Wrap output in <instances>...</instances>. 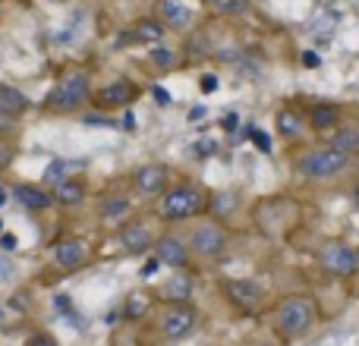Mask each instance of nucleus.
Masks as SVG:
<instances>
[{"label": "nucleus", "mask_w": 359, "mask_h": 346, "mask_svg": "<svg viewBox=\"0 0 359 346\" xmlns=\"http://www.w3.org/2000/svg\"><path fill=\"white\" fill-rule=\"evenodd\" d=\"M205 208H208V195L196 183H177L170 189H164L161 205H158L164 221H189V217L202 214Z\"/></svg>", "instance_id": "obj_1"}, {"label": "nucleus", "mask_w": 359, "mask_h": 346, "mask_svg": "<svg viewBox=\"0 0 359 346\" xmlns=\"http://www.w3.org/2000/svg\"><path fill=\"white\" fill-rule=\"evenodd\" d=\"M347 167H350V155L331 148V145H325V148H309L297 158V173L303 179H334Z\"/></svg>", "instance_id": "obj_2"}, {"label": "nucleus", "mask_w": 359, "mask_h": 346, "mask_svg": "<svg viewBox=\"0 0 359 346\" xmlns=\"http://www.w3.org/2000/svg\"><path fill=\"white\" fill-rule=\"evenodd\" d=\"M88 98H92L88 76L86 73H67L63 79H57V85L48 92L44 104L57 113H73V111H79Z\"/></svg>", "instance_id": "obj_3"}, {"label": "nucleus", "mask_w": 359, "mask_h": 346, "mask_svg": "<svg viewBox=\"0 0 359 346\" xmlns=\"http://www.w3.org/2000/svg\"><path fill=\"white\" fill-rule=\"evenodd\" d=\"M316 324V303L309 296H287L278 305V331L284 337H303Z\"/></svg>", "instance_id": "obj_4"}, {"label": "nucleus", "mask_w": 359, "mask_h": 346, "mask_svg": "<svg viewBox=\"0 0 359 346\" xmlns=\"http://www.w3.org/2000/svg\"><path fill=\"white\" fill-rule=\"evenodd\" d=\"M318 265L325 274H334V277H350L359 271V249H353L350 242L331 240L318 249Z\"/></svg>", "instance_id": "obj_5"}, {"label": "nucleus", "mask_w": 359, "mask_h": 346, "mask_svg": "<svg viewBox=\"0 0 359 346\" xmlns=\"http://www.w3.org/2000/svg\"><path fill=\"white\" fill-rule=\"evenodd\" d=\"M230 249V236L221 223H196L189 233V252L198 258H221Z\"/></svg>", "instance_id": "obj_6"}, {"label": "nucleus", "mask_w": 359, "mask_h": 346, "mask_svg": "<svg viewBox=\"0 0 359 346\" xmlns=\"http://www.w3.org/2000/svg\"><path fill=\"white\" fill-rule=\"evenodd\" d=\"M158 328H161V334L168 337V340H183V337H189L192 328H196V312L186 303H170V305H164V312L158 315Z\"/></svg>", "instance_id": "obj_7"}, {"label": "nucleus", "mask_w": 359, "mask_h": 346, "mask_svg": "<svg viewBox=\"0 0 359 346\" xmlns=\"http://www.w3.org/2000/svg\"><path fill=\"white\" fill-rule=\"evenodd\" d=\"M224 293H227L230 305H236V309H243V312L259 309L262 299H265V286H262L259 280H249V277L227 280V284H224Z\"/></svg>", "instance_id": "obj_8"}, {"label": "nucleus", "mask_w": 359, "mask_h": 346, "mask_svg": "<svg viewBox=\"0 0 359 346\" xmlns=\"http://www.w3.org/2000/svg\"><path fill=\"white\" fill-rule=\"evenodd\" d=\"M117 242L126 249V252L139 255V252H149V249L155 246V236H151V230L145 221H130L126 227H120Z\"/></svg>", "instance_id": "obj_9"}, {"label": "nucleus", "mask_w": 359, "mask_h": 346, "mask_svg": "<svg viewBox=\"0 0 359 346\" xmlns=\"http://www.w3.org/2000/svg\"><path fill=\"white\" fill-rule=\"evenodd\" d=\"M189 246H186L180 236L174 233H164L155 240V258L161 261V265H170V268H183L186 261H189Z\"/></svg>", "instance_id": "obj_10"}, {"label": "nucleus", "mask_w": 359, "mask_h": 346, "mask_svg": "<svg viewBox=\"0 0 359 346\" xmlns=\"http://www.w3.org/2000/svg\"><path fill=\"white\" fill-rule=\"evenodd\" d=\"M133 186L142 195H161L168 189V167H161V164H142V167L133 173Z\"/></svg>", "instance_id": "obj_11"}, {"label": "nucleus", "mask_w": 359, "mask_h": 346, "mask_svg": "<svg viewBox=\"0 0 359 346\" xmlns=\"http://www.w3.org/2000/svg\"><path fill=\"white\" fill-rule=\"evenodd\" d=\"M139 88L133 85V82L120 79V82H111V85H104L98 92V107H104V111H114V107H130L133 101H136Z\"/></svg>", "instance_id": "obj_12"}, {"label": "nucleus", "mask_w": 359, "mask_h": 346, "mask_svg": "<svg viewBox=\"0 0 359 346\" xmlns=\"http://www.w3.org/2000/svg\"><path fill=\"white\" fill-rule=\"evenodd\" d=\"M10 198H16L22 208L29 211H44L54 205V195H50L48 189H41V186H32V183H19L10 189Z\"/></svg>", "instance_id": "obj_13"}, {"label": "nucleus", "mask_w": 359, "mask_h": 346, "mask_svg": "<svg viewBox=\"0 0 359 346\" xmlns=\"http://www.w3.org/2000/svg\"><path fill=\"white\" fill-rule=\"evenodd\" d=\"M86 242L82 240H63L54 246V261L63 268V271H73V268L86 265Z\"/></svg>", "instance_id": "obj_14"}, {"label": "nucleus", "mask_w": 359, "mask_h": 346, "mask_svg": "<svg viewBox=\"0 0 359 346\" xmlns=\"http://www.w3.org/2000/svg\"><path fill=\"white\" fill-rule=\"evenodd\" d=\"M312 130L318 132H328V130H337L341 126V107L337 104H312L309 113H306Z\"/></svg>", "instance_id": "obj_15"}, {"label": "nucleus", "mask_w": 359, "mask_h": 346, "mask_svg": "<svg viewBox=\"0 0 359 346\" xmlns=\"http://www.w3.org/2000/svg\"><path fill=\"white\" fill-rule=\"evenodd\" d=\"M328 145L353 158L359 151V123H341L334 132H331V142Z\"/></svg>", "instance_id": "obj_16"}, {"label": "nucleus", "mask_w": 359, "mask_h": 346, "mask_svg": "<svg viewBox=\"0 0 359 346\" xmlns=\"http://www.w3.org/2000/svg\"><path fill=\"white\" fill-rule=\"evenodd\" d=\"M161 19L174 29H186L192 22V10L183 0H161Z\"/></svg>", "instance_id": "obj_17"}, {"label": "nucleus", "mask_w": 359, "mask_h": 346, "mask_svg": "<svg viewBox=\"0 0 359 346\" xmlns=\"http://www.w3.org/2000/svg\"><path fill=\"white\" fill-rule=\"evenodd\" d=\"M22 111H29V98L13 85H0V113L16 117V113H22Z\"/></svg>", "instance_id": "obj_18"}, {"label": "nucleus", "mask_w": 359, "mask_h": 346, "mask_svg": "<svg viewBox=\"0 0 359 346\" xmlns=\"http://www.w3.org/2000/svg\"><path fill=\"white\" fill-rule=\"evenodd\" d=\"M54 202H60V205H79L82 198H86V186L79 183V179H63V183H57L54 186Z\"/></svg>", "instance_id": "obj_19"}, {"label": "nucleus", "mask_w": 359, "mask_h": 346, "mask_svg": "<svg viewBox=\"0 0 359 346\" xmlns=\"http://www.w3.org/2000/svg\"><path fill=\"white\" fill-rule=\"evenodd\" d=\"M303 130H306V123L297 111H290V107H287V111H278V132L284 139H299Z\"/></svg>", "instance_id": "obj_20"}, {"label": "nucleus", "mask_w": 359, "mask_h": 346, "mask_svg": "<svg viewBox=\"0 0 359 346\" xmlns=\"http://www.w3.org/2000/svg\"><path fill=\"white\" fill-rule=\"evenodd\" d=\"M189 293H192L189 274H174V277L164 284V296H168L170 303H183V299H189Z\"/></svg>", "instance_id": "obj_21"}, {"label": "nucleus", "mask_w": 359, "mask_h": 346, "mask_svg": "<svg viewBox=\"0 0 359 346\" xmlns=\"http://www.w3.org/2000/svg\"><path fill=\"white\" fill-rule=\"evenodd\" d=\"M130 38H136V41H142V44H161V38H164V25L161 22H155V19H142V22L133 29V35Z\"/></svg>", "instance_id": "obj_22"}, {"label": "nucleus", "mask_w": 359, "mask_h": 346, "mask_svg": "<svg viewBox=\"0 0 359 346\" xmlns=\"http://www.w3.org/2000/svg\"><path fill=\"white\" fill-rule=\"evenodd\" d=\"M126 211H130V198L126 195H111L101 205V217H104V221H120Z\"/></svg>", "instance_id": "obj_23"}, {"label": "nucleus", "mask_w": 359, "mask_h": 346, "mask_svg": "<svg viewBox=\"0 0 359 346\" xmlns=\"http://www.w3.org/2000/svg\"><path fill=\"white\" fill-rule=\"evenodd\" d=\"M211 10L224 13V16H243L249 10V0H205Z\"/></svg>", "instance_id": "obj_24"}, {"label": "nucleus", "mask_w": 359, "mask_h": 346, "mask_svg": "<svg viewBox=\"0 0 359 346\" xmlns=\"http://www.w3.org/2000/svg\"><path fill=\"white\" fill-rule=\"evenodd\" d=\"M69 170H73V164H69V161H60V158H57V161H50L48 170H44V183H50V186L63 183V179H69V177H67Z\"/></svg>", "instance_id": "obj_25"}, {"label": "nucleus", "mask_w": 359, "mask_h": 346, "mask_svg": "<svg viewBox=\"0 0 359 346\" xmlns=\"http://www.w3.org/2000/svg\"><path fill=\"white\" fill-rule=\"evenodd\" d=\"M82 126H88V130H114V126H120L117 120H111L107 117V113H86V117H82Z\"/></svg>", "instance_id": "obj_26"}, {"label": "nucleus", "mask_w": 359, "mask_h": 346, "mask_svg": "<svg viewBox=\"0 0 359 346\" xmlns=\"http://www.w3.org/2000/svg\"><path fill=\"white\" fill-rule=\"evenodd\" d=\"M149 57H151V63H155V67H164V69L174 67V60H177L174 50H170V48H161V44H158V48H151Z\"/></svg>", "instance_id": "obj_27"}, {"label": "nucleus", "mask_w": 359, "mask_h": 346, "mask_svg": "<svg viewBox=\"0 0 359 346\" xmlns=\"http://www.w3.org/2000/svg\"><path fill=\"white\" fill-rule=\"evenodd\" d=\"M13 274H16V265H13V258L6 252H0V284H10Z\"/></svg>", "instance_id": "obj_28"}, {"label": "nucleus", "mask_w": 359, "mask_h": 346, "mask_svg": "<svg viewBox=\"0 0 359 346\" xmlns=\"http://www.w3.org/2000/svg\"><path fill=\"white\" fill-rule=\"evenodd\" d=\"M54 309L60 312V315H67L69 321L76 318V309H73V303H69V296H54Z\"/></svg>", "instance_id": "obj_29"}, {"label": "nucleus", "mask_w": 359, "mask_h": 346, "mask_svg": "<svg viewBox=\"0 0 359 346\" xmlns=\"http://www.w3.org/2000/svg\"><path fill=\"white\" fill-rule=\"evenodd\" d=\"M142 309H145L142 296H130V305H126V318H139V315H142Z\"/></svg>", "instance_id": "obj_30"}, {"label": "nucleus", "mask_w": 359, "mask_h": 346, "mask_svg": "<svg viewBox=\"0 0 359 346\" xmlns=\"http://www.w3.org/2000/svg\"><path fill=\"white\" fill-rule=\"evenodd\" d=\"M151 98H155L161 107H170V101H174V98H170V92H168V88H161V85H155V88H151Z\"/></svg>", "instance_id": "obj_31"}, {"label": "nucleus", "mask_w": 359, "mask_h": 346, "mask_svg": "<svg viewBox=\"0 0 359 346\" xmlns=\"http://www.w3.org/2000/svg\"><path fill=\"white\" fill-rule=\"evenodd\" d=\"M25 346H60V343H57L50 334H35V337H29V343Z\"/></svg>", "instance_id": "obj_32"}, {"label": "nucleus", "mask_w": 359, "mask_h": 346, "mask_svg": "<svg viewBox=\"0 0 359 346\" xmlns=\"http://www.w3.org/2000/svg\"><path fill=\"white\" fill-rule=\"evenodd\" d=\"M255 136V145H259L265 155H271V139H268V132H252Z\"/></svg>", "instance_id": "obj_33"}, {"label": "nucleus", "mask_w": 359, "mask_h": 346, "mask_svg": "<svg viewBox=\"0 0 359 346\" xmlns=\"http://www.w3.org/2000/svg\"><path fill=\"white\" fill-rule=\"evenodd\" d=\"M0 249L10 255L13 249H16V236H13V233H0Z\"/></svg>", "instance_id": "obj_34"}, {"label": "nucleus", "mask_w": 359, "mask_h": 346, "mask_svg": "<svg viewBox=\"0 0 359 346\" xmlns=\"http://www.w3.org/2000/svg\"><path fill=\"white\" fill-rule=\"evenodd\" d=\"M29 299H32V293H16L13 296V309H29Z\"/></svg>", "instance_id": "obj_35"}, {"label": "nucleus", "mask_w": 359, "mask_h": 346, "mask_svg": "<svg viewBox=\"0 0 359 346\" xmlns=\"http://www.w3.org/2000/svg\"><path fill=\"white\" fill-rule=\"evenodd\" d=\"M158 268H161V261H158V258L145 261V265H142V277H151V274H155V271H158Z\"/></svg>", "instance_id": "obj_36"}, {"label": "nucleus", "mask_w": 359, "mask_h": 346, "mask_svg": "<svg viewBox=\"0 0 359 346\" xmlns=\"http://www.w3.org/2000/svg\"><path fill=\"white\" fill-rule=\"evenodd\" d=\"M120 130L133 132V130H136V117H133V113H123V120H120Z\"/></svg>", "instance_id": "obj_37"}, {"label": "nucleus", "mask_w": 359, "mask_h": 346, "mask_svg": "<svg viewBox=\"0 0 359 346\" xmlns=\"http://www.w3.org/2000/svg\"><path fill=\"white\" fill-rule=\"evenodd\" d=\"M303 63H306V67H318V63H322V57H318L316 50H306V54H303Z\"/></svg>", "instance_id": "obj_38"}, {"label": "nucleus", "mask_w": 359, "mask_h": 346, "mask_svg": "<svg viewBox=\"0 0 359 346\" xmlns=\"http://www.w3.org/2000/svg\"><path fill=\"white\" fill-rule=\"evenodd\" d=\"M236 126H240V117H236V113H227V117H224V130L233 132Z\"/></svg>", "instance_id": "obj_39"}, {"label": "nucleus", "mask_w": 359, "mask_h": 346, "mask_svg": "<svg viewBox=\"0 0 359 346\" xmlns=\"http://www.w3.org/2000/svg\"><path fill=\"white\" fill-rule=\"evenodd\" d=\"M217 88V76H202V92H215Z\"/></svg>", "instance_id": "obj_40"}, {"label": "nucleus", "mask_w": 359, "mask_h": 346, "mask_svg": "<svg viewBox=\"0 0 359 346\" xmlns=\"http://www.w3.org/2000/svg\"><path fill=\"white\" fill-rule=\"evenodd\" d=\"M10 161H13V151L6 148L4 142H0V167H6V164H10Z\"/></svg>", "instance_id": "obj_41"}, {"label": "nucleus", "mask_w": 359, "mask_h": 346, "mask_svg": "<svg viewBox=\"0 0 359 346\" xmlns=\"http://www.w3.org/2000/svg\"><path fill=\"white\" fill-rule=\"evenodd\" d=\"M196 148H198V155L205 158V155H215V148H217V145H215V142H198Z\"/></svg>", "instance_id": "obj_42"}, {"label": "nucleus", "mask_w": 359, "mask_h": 346, "mask_svg": "<svg viewBox=\"0 0 359 346\" xmlns=\"http://www.w3.org/2000/svg\"><path fill=\"white\" fill-rule=\"evenodd\" d=\"M0 132H10V117L6 113H0Z\"/></svg>", "instance_id": "obj_43"}, {"label": "nucleus", "mask_w": 359, "mask_h": 346, "mask_svg": "<svg viewBox=\"0 0 359 346\" xmlns=\"http://www.w3.org/2000/svg\"><path fill=\"white\" fill-rule=\"evenodd\" d=\"M6 202H10V192H6V189H0V208H4Z\"/></svg>", "instance_id": "obj_44"}, {"label": "nucleus", "mask_w": 359, "mask_h": 346, "mask_svg": "<svg viewBox=\"0 0 359 346\" xmlns=\"http://www.w3.org/2000/svg\"><path fill=\"white\" fill-rule=\"evenodd\" d=\"M353 208H356V211H359V183H356V186H353Z\"/></svg>", "instance_id": "obj_45"}, {"label": "nucleus", "mask_w": 359, "mask_h": 346, "mask_svg": "<svg viewBox=\"0 0 359 346\" xmlns=\"http://www.w3.org/2000/svg\"><path fill=\"white\" fill-rule=\"evenodd\" d=\"M4 318H6V312H4V305H0V324H4Z\"/></svg>", "instance_id": "obj_46"}, {"label": "nucleus", "mask_w": 359, "mask_h": 346, "mask_svg": "<svg viewBox=\"0 0 359 346\" xmlns=\"http://www.w3.org/2000/svg\"><path fill=\"white\" fill-rule=\"evenodd\" d=\"M0 233H4V221H0Z\"/></svg>", "instance_id": "obj_47"}, {"label": "nucleus", "mask_w": 359, "mask_h": 346, "mask_svg": "<svg viewBox=\"0 0 359 346\" xmlns=\"http://www.w3.org/2000/svg\"><path fill=\"white\" fill-rule=\"evenodd\" d=\"M50 4H60V0H50Z\"/></svg>", "instance_id": "obj_48"}]
</instances>
